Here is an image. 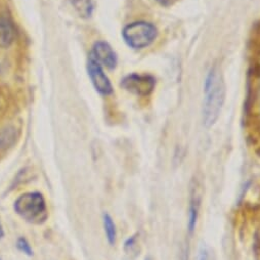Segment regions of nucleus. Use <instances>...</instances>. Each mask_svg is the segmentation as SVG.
Wrapping results in <instances>:
<instances>
[{
    "instance_id": "obj_15",
    "label": "nucleus",
    "mask_w": 260,
    "mask_h": 260,
    "mask_svg": "<svg viewBox=\"0 0 260 260\" xmlns=\"http://www.w3.org/2000/svg\"><path fill=\"white\" fill-rule=\"evenodd\" d=\"M146 260H150V258H147V259H146Z\"/></svg>"
},
{
    "instance_id": "obj_9",
    "label": "nucleus",
    "mask_w": 260,
    "mask_h": 260,
    "mask_svg": "<svg viewBox=\"0 0 260 260\" xmlns=\"http://www.w3.org/2000/svg\"><path fill=\"white\" fill-rule=\"evenodd\" d=\"M17 141V129L13 126L0 128V154L12 147Z\"/></svg>"
},
{
    "instance_id": "obj_8",
    "label": "nucleus",
    "mask_w": 260,
    "mask_h": 260,
    "mask_svg": "<svg viewBox=\"0 0 260 260\" xmlns=\"http://www.w3.org/2000/svg\"><path fill=\"white\" fill-rule=\"evenodd\" d=\"M199 206H200V198L198 196V191L196 186L191 187L190 190V204L188 208V230L191 233L197 224L198 213H199Z\"/></svg>"
},
{
    "instance_id": "obj_4",
    "label": "nucleus",
    "mask_w": 260,
    "mask_h": 260,
    "mask_svg": "<svg viewBox=\"0 0 260 260\" xmlns=\"http://www.w3.org/2000/svg\"><path fill=\"white\" fill-rule=\"evenodd\" d=\"M122 87L126 90L141 96H147L153 92L156 85V79L151 75L132 74L123 79Z\"/></svg>"
},
{
    "instance_id": "obj_3",
    "label": "nucleus",
    "mask_w": 260,
    "mask_h": 260,
    "mask_svg": "<svg viewBox=\"0 0 260 260\" xmlns=\"http://www.w3.org/2000/svg\"><path fill=\"white\" fill-rule=\"evenodd\" d=\"M126 43L133 48L141 49L149 46L157 37V29L147 22H136L126 26L122 32Z\"/></svg>"
},
{
    "instance_id": "obj_7",
    "label": "nucleus",
    "mask_w": 260,
    "mask_h": 260,
    "mask_svg": "<svg viewBox=\"0 0 260 260\" xmlns=\"http://www.w3.org/2000/svg\"><path fill=\"white\" fill-rule=\"evenodd\" d=\"M16 29L7 13L0 14V47H9L15 40Z\"/></svg>"
},
{
    "instance_id": "obj_11",
    "label": "nucleus",
    "mask_w": 260,
    "mask_h": 260,
    "mask_svg": "<svg viewBox=\"0 0 260 260\" xmlns=\"http://www.w3.org/2000/svg\"><path fill=\"white\" fill-rule=\"evenodd\" d=\"M139 234H135L132 237H129L125 244H124V252L126 254V256H128V258L130 260L135 259L140 253V248H139V239H138Z\"/></svg>"
},
{
    "instance_id": "obj_6",
    "label": "nucleus",
    "mask_w": 260,
    "mask_h": 260,
    "mask_svg": "<svg viewBox=\"0 0 260 260\" xmlns=\"http://www.w3.org/2000/svg\"><path fill=\"white\" fill-rule=\"evenodd\" d=\"M101 64L109 69H114L117 64V55L113 48L105 41H98L93 45L91 54Z\"/></svg>"
},
{
    "instance_id": "obj_13",
    "label": "nucleus",
    "mask_w": 260,
    "mask_h": 260,
    "mask_svg": "<svg viewBox=\"0 0 260 260\" xmlns=\"http://www.w3.org/2000/svg\"><path fill=\"white\" fill-rule=\"evenodd\" d=\"M156 2H157L159 5L168 8V7L173 6V5L177 2V0H156Z\"/></svg>"
},
{
    "instance_id": "obj_12",
    "label": "nucleus",
    "mask_w": 260,
    "mask_h": 260,
    "mask_svg": "<svg viewBox=\"0 0 260 260\" xmlns=\"http://www.w3.org/2000/svg\"><path fill=\"white\" fill-rule=\"evenodd\" d=\"M16 246H17L18 250L23 252L24 254H26L28 256H32L33 255V249H32L30 243L28 242V240L26 238H24V237L19 238L18 241H17V245Z\"/></svg>"
},
{
    "instance_id": "obj_2",
    "label": "nucleus",
    "mask_w": 260,
    "mask_h": 260,
    "mask_svg": "<svg viewBox=\"0 0 260 260\" xmlns=\"http://www.w3.org/2000/svg\"><path fill=\"white\" fill-rule=\"evenodd\" d=\"M14 209L17 214L30 223H42L48 216L44 197L38 191L21 194L15 202Z\"/></svg>"
},
{
    "instance_id": "obj_1",
    "label": "nucleus",
    "mask_w": 260,
    "mask_h": 260,
    "mask_svg": "<svg viewBox=\"0 0 260 260\" xmlns=\"http://www.w3.org/2000/svg\"><path fill=\"white\" fill-rule=\"evenodd\" d=\"M226 94L225 82L218 66H213L205 80L203 124L206 128L212 127L218 120Z\"/></svg>"
},
{
    "instance_id": "obj_10",
    "label": "nucleus",
    "mask_w": 260,
    "mask_h": 260,
    "mask_svg": "<svg viewBox=\"0 0 260 260\" xmlns=\"http://www.w3.org/2000/svg\"><path fill=\"white\" fill-rule=\"evenodd\" d=\"M103 223H104V229H105V234L106 238L111 246H114L117 240V229L116 224L113 220V218L108 214L104 213L103 215Z\"/></svg>"
},
{
    "instance_id": "obj_5",
    "label": "nucleus",
    "mask_w": 260,
    "mask_h": 260,
    "mask_svg": "<svg viewBox=\"0 0 260 260\" xmlns=\"http://www.w3.org/2000/svg\"><path fill=\"white\" fill-rule=\"evenodd\" d=\"M87 68H88L89 77H90L91 82L94 85L95 89L101 94H104V95L111 94L113 92L112 84H111L109 78L104 73L101 63L92 55L89 56Z\"/></svg>"
},
{
    "instance_id": "obj_14",
    "label": "nucleus",
    "mask_w": 260,
    "mask_h": 260,
    "mask_svg": "<svg viewBox=\"0 0 260 260\" xmlns=\"http://www.w3.org/2000/svg\"><path fill=\"white\" fill-rule=\"evenodd\" d=\"M4 236H5V232H4V229H3L2 223H0V239H2Z\"/></svg>"
}]
</instances>
